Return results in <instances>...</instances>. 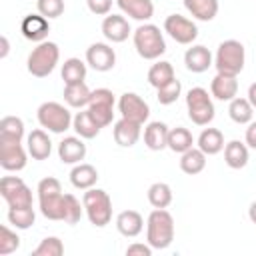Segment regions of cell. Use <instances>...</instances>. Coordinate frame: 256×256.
Instances as JSON below:
<instances>
[{"mask_svg":"<svg viewBox=\"0 0 256 256\" xmlns=\"http://www.w3.org/2000/svg\"><path fill=\"white\" fill-rule=\"evenodd\" d=\"M38 206L44 218L48 220H62L66 214V194L62 192L60 182L54 176L42 178L38 182Z\"/></svg>","mask_w":256,"mask_h":256,"instance_id":"6da1fadb","label":"cell"},{"mask_svg":"<svg viewBox=\"0 0 256 256\" xmlns=\"http://www.w3.org/2000/svg\"><path fill=\"white\" fill-rule=\"evenodd\" d=\"M174 240V218L166 208H154L146 220V242L154 250H164Z\"/></svg>","mask_w":256,"mask_h":256,"instance_id":"7a4b0ae2","label":"cell"},{"mask_svg":"<svg viewBox=\"0 0 256 256\" xmlns=\"http://www.w3.org/2000/svg\"><path fill=\"white\" fill-rule=\"evenodd\" d=\"M132 40L138 56L144 60H158L166 52V40L156 24H140L132 34Z\"/></svg>","mask_w":256,"mask_h":256,"instance_id":"3957f363","label":"cell"},{"mask_svg":"<svg viewBox=\"0 0 256 256\" xmlns=\"http://www.w3.org/2000/svg\"><path fill=\"white\" fill-rule=\"evenodd\" d=\"M84 212L92 226L104 228L112 220V200L106 190L102 188H88L82 196Z\"/></svg>","mask_w":256,"mask_h":256,"instance_id":"277c9868","label":"cell"},{"mask_svg":"<svg viewBox=\"0 0 256 256\" xmlns=\"http://www.w3.org/2000/svg\"><path fill=\"white\" fill-rule=\"evenodd\" d=\"M60 60V48L56 42L44 40L40 42L30 54H28V62L26 68L34 78H46L48 74L54 72L56 64Z\"/></svg>","mask_w":256,"mask_h":256,"instance_id":"5b68a950","label":"cell"},{"mask_svg":"<svg viewBox=\"0 0 256 256\" xmlns=\"http://www.w3.org/2000/svg\"><path fill=\"white\" fill-rule=\"evenodd\" d=\"M244 62H246V50H244L242 42H238V40L220 42L216 56H214V66L220 74L238 76L244 70Z\"/></svg>","mask_w":256,"mask_h":256,"instance_id":"8992f818","label":"cell"},{"mask_svg":"<svg viewBox=\"0 0 256 256\" xmlns=\"http://www.w3.org/2000/svg\"><path fill=\"white\" fill-rule=\"evenodd\" d=\"M186 110H188V118L196 126H208L214 120V114H216L212 96L202 86H194V88L188 90V94H186Z\"/></svg>","mask_w":256,"mask_h":256,"instance_id":"52a82bcc","label":"cell"},{"mask_svg":"<svg viewBox=\"0 0 256 256\" xmlns=\"http://www.w3.org/2000/svg\"><path fill=\"white\" fill-rule=\"evenodd\" d=\"M36 116L40 126L54 134H62L68 128H72V118H74L70 110L60 102H42L38 106Z\"/></svg>","mask_w":256,"mask_h":256,"instance_id":"ba28073f","label":"cell"},{"mask_svg":"<svg viewBox=\"0 0 256 256\" xmlns=\"http://www.w3.org/2000/svg\"><path fill=\"white\" fill-rule=\"evenodd\" d=\"M0 194L6 200L8 208L32 206V190L20 176H4L0 180Z\"/></svg>","mask_w":256,"mask_h":256,"instance_id":"9c48e42d","label":"cell"},{"mask_svg":"<svg viewBox=\"0 0 256 256\" xmlns=\"http://www.w3.org/2000/svg\"><path fill=\"white\" fill-rule=\"evenodd\" d=\"M114 94L108 88H96L92 90L90 96V104H88V112L90 116L104 128L110 126L114 120Z\"/></svg>","mask_w":256,"mask_h":256,"instance_id":"30bf717a","label":"cell"},{"mask_svg":"<svg viewBox=\"0 0 256 256\" xmlns=\"http://www.w3.org/2000/svg\"><path fill=\"white\" fill-rule=\"evenodd\" d=\"M164 32L178 44H192L198 38V26L182 14H170L164 20Z\"/></svg>","mask_w":256,"mask_h":256,"instance_id":"8fae6325","label":"cell"},{"mask_svg":"<svg viewBox=\"0 0 256 256\" xmlns=\"http://www.w3.org/2000/svg\"><path fill=\"white\" fill-rule=\"evenodd\" d=\"M118 110L122 114V118H128V120H134L138 124H144L150 116V106L148 102L138 96L136 92H124L120 98H118Z\"/></svg>","mask_w":256,"mask_h":256,"instance_id":"7c38bea8","label":"cell"},{"mask_svg":"<svg viewBox=\"0 0 256 256\" xmlns=\"http://www.w3.org/2000/svg\"><path fill=\"white\" fill-rule=\"evenodd\" d=\"M86 64L96 72H108L116 64V52L106 42H94L86 48Z\"/></svg>","mask_w":256,"mask_h":256,"instance_id":"4fadbf2b","label":"cell"},{"mask_svg":"<svg viewBox=\"0 0 256 256\" xmlns=\"http://www.w3.org/2000/svg\"><path fill=\"white\" fill-rule=\"evenodd\" d=\"M26 152L22 142H8L0 140V166L6 172H18L26 166Z\"/></svg>","mask_w":256,"mask_h":256,"instance_id":"5bb4252c","label":"cell"},{"mask_svg":"<svg viewBox=\"0 0 256 256\" xmlns=\"http://www.w3.org/2000/svg\"><path fill=\"white\" fill-rule=\"evenodd\" d=\"M20 32L26 40L30 42H44L48 38V32H50V22L46 16L42 14H28L22 18L20 22Z\"/></svg>","mask_w":256,"mask_h":256,"instance_id":"9a60e30c","label":"cell"},{"mask_svg":"<svg viewBox=\"0 0 256 256\" xmlns=\"http://www.w3.org/2000/svg\"><path fill=\"white\" fill-rule=\"evenodd\" d=\"M130 24L122 14H108L102 20V34L108 42L112 44H120L130 36Z\"/></svg>","mask_w":256,"mask_h":256,"instance_id":"2e32d148","label":"cell"},{"mask_svg":"<svg viewBox=\"0 0 256 256\" xmlns=\"http://www.w3.org/2000/svg\"><path fill=\"white\" fill-rule=\"evenodd\" d=\"M112 134H114V142H116L118 146L130 148V146H134V144L140 140L142 124H138V122H134V120H128V118H120L118 122H114Z\"/></svg>","mask_w":256,"mask_h":256,"instance_id":"e0dca14e","label":"cell"},{"mask_svg":"<svg viewBox=\"0 0 256 256\" xmlns=\"http://www.w3.org/2000/svg\"><path fill=\"white\" fill-rule=\"evenodd\" d=\"M58 158L62 164H80L86 158V144L80 136H66L58 144Z\"/></svg>","mask_w":256,"mask_h":256,"instance_id":"ac0fdd59","label":"cell"},{"mask_svg":"<svg viewBox=\"0 0 256 256\" xmlns=\"http://www.w3.org/2000/svg\"><path fill=\"white\" fill-rule=\"evenodd\" d=\"M184 64L190 72L194 74H202L206 72L212 64H214V58H212V52L202 46V44H192L186 52H184Z\"/></svg>","mask_w":256,"mask_h":256,"instance_id":"d6986e66","label":"cell"},{"mask_svg":"<svg viewBox=\"0 0 256 256\" xmlns=\"http://www.w3.org/2000/svg\"><path fill=\"white\" fill-rule=\"evenodd\" d=\"M210 94L216 98V100H222V102H230L236 98L238 94V80L236 76H230V74H216L210 82Z\"/></svg>","mask_w":256,"mask_h":256,"instance_id":"ffe728a7","label":"cell"},{"mask_svg":"<svg viewBox=\"0 0 256 256\" xmlns=\"http://www.w3.org/2000/svg\"><path fill=\"white\" fill-rule=\"evenodd\" d=\"M26 150L28 154L34 158V160H46L50 154H52V142H50V136L42 130V128H36L28 134L26 138Z\"/></svg>","mask_w":256,"mask_h":256,"instance_id":"44dd1931","label":"cell"},{"mask_svg":"<svg viewBox=\"0 0 256 256\" xmlns=\"http://www.w3.org/2000/svg\"><path fill=\"white\" fill-rule=\"evenodd\" d=\"M168 132H170V128L164 122H160V120L148 122L146 128H144V144H146V148H150L154 152L168 148Z\"/></svg>","mask_w":256,"mask_h":256,"instance_id":"7402d4cb","label":"cell"},{"mask_svg":"<svg viewBox=\"0 0 256 256\" xmlns=\"http://www.w3.org/2000/svg\"><path fill=\"white\" fill-rule=\"evenodd\" d=\"M116 228L126 238H136L144 228V218L136 210H122L116 216Z\"/></svg>","mask_w":256,"mask_h":256,"instance_id":"603a6c76","label":"cell"},{"mask_svg":"<svg viewBox=\"0 0 256 256\" xmlns=\"http://www.w3.org/2000/svg\"><path fill=\"white\" fill-rule=\"evenodd\" d=\"M116 4L126 16H130L138 22H148L154 16L152 0H116Z\"/></svg>","mask_w":256,"mask_h":256,"instance_id":"cb8c5ba5","label":"cell"},{"mask_svg":"<svg viewBox=\"0 0 256 256\" xmlns=\"http://www.w3.org/2000/svg\"><path fill=\"white\" fill-rule=\"evenodd\" d=\"M70 182L78 190L94 188V184L98 182V170L92 164H84V162L74 164V168L70 170Z\"/></svg>","mask_w":256,"mask_h":256,"instance_id":"d4e9b609","label":"cell"},{"mask_svg":"<svg viewBox=\"0 0 256 256\" xmlns=\"http://www.w3.org/2000/svg\"><path fill=\"white\" fill-rule=\"evenodd\" d=\"M224 162L232 170H240L248 164V144L240 140H230L224 146Z\"/></svg>","mask_w":256,"mask_h":256,"instance_id":"484cf974","label":"cell"},{"mask_svg":"<svg viewBox=\"0 0 256 256\" xmlns=\"http://www.w3.org/2000/svg\"><path fill=\"white\" fill-rule=\"evenodd\" d=\"M198 148L206 154V156H214L218 152L224 150V134L218 130V128H204L196 140Z\"/></svg>","mask_w":256,"mask_h":256,"instance_id":"4316f807","label":"cell"},{"mask_svg":"<svg viewBox=\"0 0 256 256\" xmlns=\"http://www.w3.org/2000/svg\"><path fill=\"white\" fill-rule=\"evenodd\" d=\"M72 128L76 130V134H78L80 138L92 140V138H96V136L100 134V128H102V126L90 116V112H88V108H86V110L74 114V118H72Z\"/></svg>","mask_w":256,"mask_h":256,"instance_id":"83f0119b","label":"cell"},{"mask_svg":"<svg viewBox=\"0 0 256 256\" xmlns=\"http://www.w3.org/2000/svg\"><path fill=\"white\" fill-rule=\"evenodd\" d=\"M92 90L86 86V82H76V84H66L64 86V102L70 108H84L90 104Z\"/></svg>","mask_w":256,"mask_h":256,"instance_id":"f1b7e54d","label":"cell"},{"mask_svg":"<svg viewBox=\"0 0 256 256\" xmlns=\"http://www.w3.org/2000/svg\"><path fill=\"white\" fill-rule=\"evenodd\" d=\"M206 168V154L196 146L180 154V170L188 176H196Z\"/></svg>","mask_w":256,"mask_h":256,"instance_id":"f546056e","label":"cell"},{"mask_svg":"<svg viewBox=\"0 0 256 256\" xmlns=\"http://www.w3.org/2000/svg\"><path fill=\"white\" fill-rule=\"evenodd\" d=\"M184 8L200 22H210L218 14V0H184Z\"/></svg>","mask_w":256,"mask_h":256,"instance_id":"4dcf8cb0","label":"cell"},{"mask_svg":"<svg viewBox=\"0 0 256 256\" xmlns=\"http://www.w3.org/2000/svg\"><path fill=\"white\" fill-rule=\"evenodd\" d=\"M174 78H176V76H174V68H172V64L166 62V60H158V62L152 64L150 70H148V84L154 86L156 90L162 88V86H166V84H170Z\"/></svg>","mask_w":256,"mask_h":256,"instance_id":"1f68e13d","label":"cell"},{"mask_svg":"<svg viewBox=\"0 0 256 256\" xmlns=\"http://www.w3.org/2000/svg\"><path fill=\"white\" fill-rule=\"evenodd\" d=\"M192 146H194V136H192V132L188 128H184V126L170 128V132H168V148L172 152L184 154Z\"/></svg>","mask_w":256,"mask_h":256,"instance_id":"d6a6232c","label":"cell"},{"mask_svg":"<svg viewBox=\"0 0 256 256\" xmlns=\"http://www.w3.org/2000/svg\"><path fill=\"white\" fill-rule=\"evenodd\" d=\"M24 138V122L18 116H4L0 120V140L22 142Z\"/></svg>","mask_w":256,"mask_h":256,"instance_id":"836d02e7","label":"cell"},{"mask_svg":"<svg viewBox=\"0 0 256 256\" xmlns=\"http://www.w3.org/2000/svg\"><path fill=\"white\" fill-rule=\"evenodd\" d=\"M228 116L236 122V124H250L252 122V116H254V108L250 104L248 98H234L230 100V106H228Z\"/></svg>","mask_w":256,"mask_h":256,"instance_id":"e575fe53","label":"cell"},{"mask_svg":"<svg viewBox=\"0 0 256 256\" xmlns=\"http://www.w3.org/2000/svg\"><path fill=\"white\" fill-rule=\"evenodd\" d=\"M172 198H174L172 188L166 182H154L148 188V202L154 208H168L172 204Z\"/></svg>","mask_w":256,"mask_h":256,"instance_id":"d590c367","label":"cell"},{"mask_svg":"<svg viewBox=\"0 0 256 256\" xmlns=\"http://www.w3.org/2000/svg\"><path fill=\"white\" fill-rule=\"evenodd\" d=\"M86 78V64L80 58H68L62 64V80L64 86L66 84H76V82H84Z\"/></svg>","mask_w":256,"mask_h":256,"instance_id":"8d00e7d4","label":"cell"},{"mask_svg":"<svg viewBox=\"0 0 256 256\" xmlns=\"http://www.w3.org/2000/svg\"><path fill=\"white\" fill-rule=\"evenodd\" d=\"M36 220V212L32 206H22V208H8V222L16 230H28Z\"/></svg>","mask_w":256,"mask_h":256,"instance_id":"74e56055","label":"cell"},{"mask_svg":"<svg viewBox=\"0 0 256 256\" xmlns=\"http://www.w3.org/2000/svg\"><path fill=\"white\" fill-rule=\"evenodd\" d=\"M62 254H64V244L58 236H46L32 250V256H62Z\"/></svg>","mask_w":256,"mask_h":256,"instance_id":"f35d334b","label":"cell"},{"mask_svg":"<svg viewBox=\"0 0 256 256\" xmlns=\"http://www.w3.org/2000/svg\"><path fill=\"white\" fill-rule=\"evenodd\" d=\"M20 248V238L6 224L0 226V256H8Z\"/></svg>","mask_w":256,"mask_h":256,"instance_id":"ab89813d","label":"cell"},{"mask_svg":"<svg viewBox=\"0 0 256 256\" xmlns=\"http://www.w3.org/2000/svg\"><path fill=\"white\" fill-rule=\"evenodd\" d=\"M180 92H182V84H180V80L174 78L170 84H166V86L156 90V98H158V102L162 106H168V104H174L178 100Z\"/></svg>","mask_w":256,"mask_h":256,"instance_id":"60d3db41","label":"cell"},{"mask_svg":"<svg viewBox=\"0 0 256 256\" xmlns=\"http://www.w3.org/2000/svg\"><path fill=\"white\" fill-rule=\"evenodd\" d=\"M84 214V204H80V200L74 194H66V214H64V222L66 224H78L80 218Z\"/></svg>","mask_w":256,"mask_h":256,"instance_id":"b9f144b4","label":"cell"},{"mask_svg":"<svg viewBox=\"0 0 256 256\" xmlns=\"http://www.w3.org/2000/svg\"><path fill=\"white\" fill-rule=\"evenodd\" d=\"M36 8H38V14L46 16L48 20L58 18L64 14V0H38Z\"/></svg>","mask_w":256,"mask_h":256,"instance_id":"7bdbcfd3","label":"cell"},{"mask_svg":"<svg viewBox=\"0 0 256 256\" xmlns=\"http://www.w3.org/2000/svg\"><path fill=\"white\" fill-rule=\"evenodd\" d=\"M86 6L96 16H108L112 8V0H86Z\"/></svg>","mask_w":256,"mask_h":256,"instance_id":"ee69618b","label":"cell"},{"mask_svg":"<svg viewBox=\"0 0 256 256\" xmlns=\"http://www.w3.org/2000/svg\"><path fill=\"white\" fill-rule=\"evenodd\" d=\"M152 246L146 242V244H140V242H134L126 248V254L128 256H152Z\"/></svg>","mask_w":256,"mask_h":256,"instance_id":"f6af8a7d","label":"cell"},{"mask_svg":"<svg viewBox=\"0 0 256 256\" xmlns=\"http://www.w3.org/2000/svg\"><path fill=\"white\" fill-rule=\"evenodd\" d=\"M244 140H246V144H248L250 148H254V150H256V120H252V122L248 124Z\"/></svg>","mask_w":256,"mask_h":256,"instance_id":"bcb514c9","label":"cell"},{"mask_svg":"<svg viewBox=\"0 0 256 256\" xmlns=\"http://www.w3.org/2000/svg\"><path fill=\"white\" fill-rule=\"evenodd\" d=\"M248 100H250L252 108L256 110V82H254V84H250V88H248Z\"/></svg>","mask_w":256,"mask_h":256,"instance_id":"7dc6e473","label":"cell"},{"mask_svg":"<svg viewBox=\"0 0 256 256\" xmlns=\"http://www.w3.org/2000/svg\"><path fill=\"white\" fill-rule=\"evenodd\" d=\"M0 42H2V50H0V58H6V56H8V50H10V44H8V38H6V36H2V38H0Z\"/></svg>","mask_w":256,"mask_h":256,"instance_id":"c3c4849f","label":"cell"},{"mask_svg":"<svg viewBox=\"0 0 256 256\" xmlns=\"http://www.w3.org/2000/svg\"><path fill=\"white\" fill-rule=\"evenodd\" d=\"M248 218H250V222L252 224H256V200L250 204V208H248Z\"/></svg>","mask_w":256,"mask_h":256,"instance_id":"681fc988","label":"cell"}]
</instances>
